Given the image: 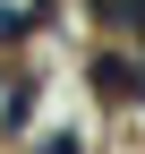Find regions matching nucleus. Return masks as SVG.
<instances>
[{"label":"nucleus","mask_w":145,"mask_h":154,"mask_svg":"<svg viewBox=\"0 0 145 154\" xmlns=\"http://www.w3.org/2000/svg\"><path fill=\"white\" fill-rule=\"evenodd\" d=\"M102 17L111 26H145V0H102Z\"/></svg>","instance_id":"obj_2"},{"label":"nucleus","mask_w":145,"mask_h":154,"mask_svg":"<svg viewBox=\"0 0 145 154\" xmlns=\"http://www.w3.org/2000/svg\"><path fill=\"white\" fill-rule=\"evenodd\" d=\"M94 86H111V94H128V86H137V69H128V60H94Z\"/></svg>","instance_id":"obj_1"}]
</instances>
